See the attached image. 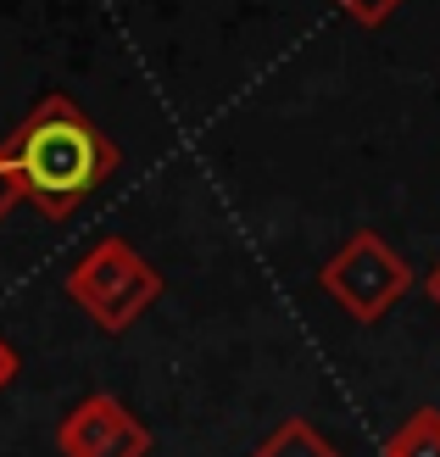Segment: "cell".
<instances>
[{
  "label": "cell",
  "instance_id": "7",
  "mask_svg": "<svg viewBox=\"0 0 440 457\" xmlns=\"http://www.w3.org/2000/svg\"><path fill=\"white\" fill-rule=\"evenodd\" d=\"M335 6H340L345 17H352V22H362V29H379V22H385L390 12H396L402 0H335Z\"/></svg>",
  "mask_w": 440,
  "mask_h": 457
},
{
  "label": "cell",
  "instance_id": "8",
  "mask_svg": "<svg viewBox=\"0 0 440 457\" xmlns=\"http://www.w3.org/2000/svg\"><path fill=\"white\" fill-rule=\"evenodd\" d=\"M22 201V179H17V162H12V151L0 145V218H6L12 207Z\"/></svg>",
  "mask_w": 440,
  "mask_h": 457
},
{
  "label": "cell",
  "instance_id": "9",
  "mask_svg": "<svg viewBox=\"0 0 440 457\" xmlns=\"http://www.w3.org/2000/svg\"><path fill=\"white\" fill-rule=\"evenodd\" d=\"M22 374V357H17V346H12V340L6 335H0V391H6V385Z\"/></svg>",
  "mask_w": 440,
  "mask_h": 457
},
{
  "label": "cell",
  "instance_id": "3",
  "mask_svg": "<svg viewBox=\"0 0 440 457\" xmlns=\"http://www.w3.org/2000/svg\"><path fill=\"white\" fill-rule=\"evenodd\" d=\"M318 285H323L329 302H340L345 318H357V324H379V318L412 290V268H407V257L385 235L357 228V235L318 268Z\"/></svg>",
  "mask_w": 440,
  "mask_h": 457
},
{
  "label": "cell",
  "instance_id": "1",
  "mask_svg": "<svg viewBox=\"0 0 440 457\" xmlns=\"http://www.w3.org/2000/svg\"><path fill=\"white\" fill-rule=\"evenodd\" d=\"M6 151L22 179V201H34L45 218H73L79 201L101 190L123 162V151L89 123V112L73 96H45L17 123Z\"/></svg>",
  "mask_w": 440,
  "mask_h": 457
},
{
  "label": "cell",
  "instance_id": "10",
  "mask_svg": "<svg viewBox=\"0 0 440 457\" xmlns=\"http://www.w3.org/2000/svg\"><path fill=\"white\" fill-rule=\"evenodd\" d=\"M424 290H429V302H435V307H440V262H435V268H429V279H424Z\"/></svg>",
  "mask_w": 440,
  "mask_h": 457
},
{
  "label": "cell",
  "instance_id": "6",
  "mask_svg": "<svg viewBox=\"0 0 440 457\" xmlns=\"http://www.w3.org/2000/svg\"><path fill=\"white\" fill-rule=\"evenodd\" d=\"M385 457H440V407H419L385 441Z\"/></svg>",
  "mask_w": 440,
  "mask_h": 457
},
{
  "label": "cell",
  "instance_id": "2",
  "mask_svg": "<svg viewBox=\"0 0 440 457\" xmlns=\"http://www.w3.org/2000/svg\"><path fill=\"white\" fill-rule=\"evenodd\" d=\"M67 295L95 318L106 335H123L156 295H162V273L134 251L123 235H101L84 257L67 268Z\"/></svg>",
  "mask_w": 440,
  "mask_h": 457
},
{
  "label": "cell",
  "instance_id": "4",
  "mask_svg": "<svg viewBox=\"0 0 440 457\" xmlns=\"http://www.w3.org/2000/svg\"><path fill=\"white\" fill-rule=\"evenodd\" d=\"M56 452L62 457H145L151 452V429L112 391H89L84 402H73L62 413Z\"/></svg>",
  "mask_w": 440,
  "mask_h": 457
},
{
  "label": "cell",
  "instance_id": "5",
  "mask_svg": "<svg viewBox=\"0 0 440 457\" xmlns=\"http://www.w3.org/2000/svg\"><path fill=\"white\" fill-rule=\"evenodd\" d=\"M251 457H345V452L323 436L318 424L285 419V424H273V436H262L257 446H251Z\"/></svg>",
  "mask_w": 440,
  "mask_h": 457
}]
</instances>
